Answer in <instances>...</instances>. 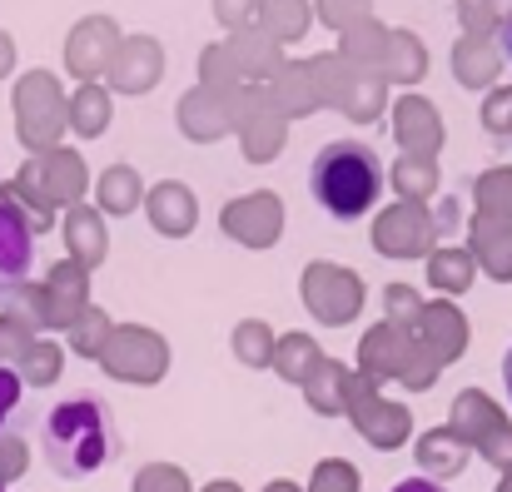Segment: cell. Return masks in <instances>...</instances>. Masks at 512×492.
Listing matches in <instances>:
<instances>
[{"label":"cell","instance_id":"6da1fadb","mask_svg":"<svg viewBox=\"0 0 512 492\" xmlns=\"http://www.w3.org/2000/svg\"><path fill=\"white\" fill-rule=\"evenodd\" d=\"M40 453L60 478H90L120 458V428L100 393L60 398L40 423Z\"/></svg>","mask_w":512,"mask_h":492},{"label":"cell","instance_id":"7a4b0ae2","mask_svg":"<svg viewBox=\"0 0 512 492\" xmlns=\"http://www.w3.org/2000/svg\"><path fill=\"white\" fill-rule=\"evenodd\" d=\"M314 199L334 214V219H358L378 204L383 194V160L373 155V145L363 140H334L314 155Z\"/></svg>","mask_w":512,"mask_h":492},{"label":"cell","instance_id":"3957f363","mask_svg":"<svg viewBox=\"0 0 512 492\" xmlns=\"http://www.w3.org/2000/svg\"><path fill=\"white\" fill-rule=\"evenodd\" d=\"M30 219L0 199V299L10 304L20 289H25V274H30Z\"/></svg>","mask_w":512,"mask_h":492},{"label":"cell","instance_id":"277c9868","mask_svg":"<svg viewBox=\"0 0 512 492\" xmlns=\"http://www.w3.org/2000/svg\"><path fill=\"white\" fill-rule=\"evenodd\" d=\"M20 363H25V378H30V383H50V378H55V353H50V348H25Z\"/></svg>","mask_w":512,"mask_h":492},{"label":"cell","instance_id":"5b68a950","mask_svg":"<svg viewBox=\"0 0 512 492\" xmlns=\"http://www.w3.org/2000/svg\"><path fill=\"white\" fill-rule=\"evenodd\" d=\"M15 408H20V378H15L10 368H0V433H5V423L15 418Z\"/></svg>","mask_w":512,"mask_h":492},{"label":"cell","instance_id":"8992f818","mask_svg":"<svg viewBox=\"0 0 512 492\" xmlns=\"http://www.w3.org/2000/svg\"><path fill=\"white\" fill-rule=\"evenodd\" d=\"M15 358H25V333L20 324L0 319V363H15Z\"/></svg>","mask_w":512,"mask_h":492},{"label":"cell","instance_id":"52a82bcc","mask_svg":"<svg viewBox=\"0 0 512 492\" xmlns=\"http://www.w3.org/2000/svg\"><path fill=\"white\" fill-rule=\"evenodd\" d=\"M393 492H448L443 483H433V478H403Z\"/></svg>","mask_w":512,"mask_h":492},{"label":"cell","instance_id":"ba28073f","mask_svg":"<svg viewBox=\"0 0 512 492\" xmlns=\"http://www.w3.org/2000/svg\"><path fill=\"white\" fill-rule=\"evenodd\" d=\"M503 378H508V393H512V348H508V358H503Z\"/></svg>","mask_w":512,"mask_h":492},{"label":"cell","instance_id":"9c48e42d","mask_svg":"<svg viewBox=\"0 0 512 492\" xmlns=\"http://www.w3.org/2000/svg\"><path fill=\"white\" fill-rule=\"evenodd\" d=\"M10 65V45H5V35H0V70Z\"/></svg>","mask_w":512,"mask_h":492},{"label":"cell","instance_id":"30bf717a","mask_svg":"<svg viewBox=\"0 0 512 492\" xmlns=\"http://www.w3.org/2000/svg\"><path fill=\"white\" fill-rule=\"evenodd\" d=\"M503 40H508V55H512V25H508V30H503Z\"/></svg>","mask_w":512,"mask_h":492},{"label":"cell","instance_id":"8fae6325","mask_svg":"<svg viewBox=\"0 0 512 492\" xmlns=\"http://www.w3.org/2000/svg\"><path fill=\"white\" fill-rule=\"evenodd\" d=\"M0 492H5V488H0Z\"/></svg>","mask_w":512,"mask_h":492}]
</instances>
